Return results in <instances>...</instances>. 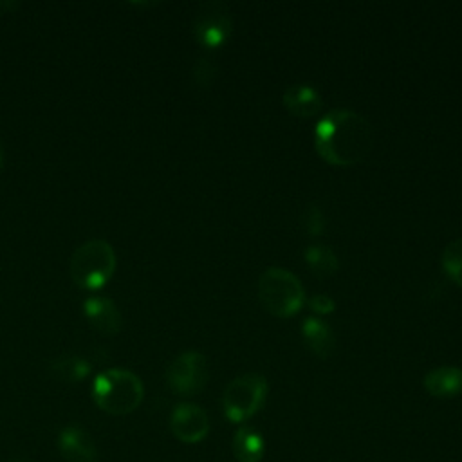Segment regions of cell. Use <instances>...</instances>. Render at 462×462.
Listing matches in <instances>:
<instances>
[{
	"label": "cell",
	"mask_w": 462,
	"mask_h": 462,
	"mask_svg": "<svg viewBox=\"0 0 462 462\" xmlns=\"http://www.w3.org/2000/svg\"><path fill=\"white\" fill-rule=\"evenodd\" d=\"M372 123L359 112L332 108L314 126V148L318 155L336 166L361 162L372 150Z\"/></svg>",
	"instance_id": "1"
},
{
	"label": "cell",
	"mask_w": 462,
	"mask_h": 462,
	"mask_svg": "<svg viewBox=\"0 0 462 462\" xmlns=\"http://www.w3.org/2000/svg\"><path fill=\"white\" fill-rule=\"evenodd\" d=\"M117 265L114 247L101 238H92L76 247L70 256L72 282L88 291L101 289L114 274Z\"/></svg>",
	"instance_id": "3"
},
{
	"label": "cell",
	"mask_w": 462,
	"mask_h": 462,
	"mask_svg": "<svg viewBox=\"0 0 462 462\" xmlns=\"http://www.w3.org/2000/svg\"><path fill=\"white\" fill-rule=\"evenodd\" d=\"M83 314L88 323L105 336H114L121 330V312L117 305L105 296H94L83 301Z\"/></svg>",
	"instance_id": "10"
},
{
	"label": "cell",
	"mask_w": 462,
	"mask_h": 462,
	"mask_svg": "<svg viewBox=\"0 0 462 462\" xmlns=\"http://www.w3.org/2000/svg\"><path fill=\"white\" fill-rule=\"evenodd\" d=\"M170 430L177 440L197 444L209 433V417L199 404L180 402L171 410Z\"/></svg>",
	"instance_id": "8"
},
{
	"label": "cell",
	"mask_w": 462,
	"mask_h": 462,
	"mask_svg": "<svg viewBox=\"0 0 462 462\" xmlns=\"http://www.w3.org/2000/svg\"><path fill=\"white\" fill-rule=\"evenodd\" d=\"M215 72H217V65H215L213 60H208V58L197 60V63L193 67V78L202 87H206V85H209L213 81Z\"/></svg>",
	"instance_id": "19"
},
{
	"label": "cell",
	"mask_w": 462,
	"mask_h": 462,
	"mask_svg": "<svg viewBox=\"0 0 462 462\" xmlns=\"http://www.w3.org/2000/svg\"><path fill=\"white\" fill-rule=\"evenodd\" d=\"M209 379L208 359L197 350H186L179 354L166 368V383L171 392L189 397L206 386Z\"/></svg>",
	"instance_id": "7"
},
{
	"label": "cell",
	"mask_w": 462,
	"mask_h": 462,
	"mask_svg": "<svg viewBox=\"0 0 462 462\" xmlns=\"http://www.w3.org/2000/svg\"><path fill=\"white\" fill-rule=\"evenodd\" d=\"M305 263L318 276H330L339 269V258L330 245L310 244L303 251Z\"/></svg>",
	"instance_id": "15"
},
{
	"label": "cell",
	"mask_w": 462,
	"mask_h": 462,
	"mask_svg": "<svg viewBox=\"0 0 462 462\" xmlns=\"http://www.w3.org/2000/svg\"><path fill=\"white\" fill-rule=\"evenodd\" d=\"M269 392L262 374H244L231 379L222 393V408L231 422H244L253 417L265 402Z\"/></svg>",
	"instance_id": "5"
},
{
	"label": "cell",
	"mask_w": 462,
	"mask_h": 462,
	"mask_svg": "<svg viewBox=\"0 0 462 462\" xmlns=\"http://www.w3.org/2000/svg\"><path fill=\"white\" fill-rule=\"evenodd\" d=\"M282 103L292 116L298 117H312L323 106L321 94L310 83H292L285 87L282 92Z\"/></svg>",
	"instance_id": "11"
},
{
	"label": "cell",
	"mask_w": 462,
	"mask_h": 462,
	"mask_svg": "<svg viewBox=\"0 0 462 462\" xmlns=\"http://www.w3.org/2000/svg\"><path fill=\"white\" fill-rule=\"evenodd\" d=\"M303 218V227L309 235L312 236H319L325 229V217H323V211L319 209L318 204H309L301 215Z\"/></svg>",
	"instance_id": "18"
},
{
	"label": "cell",
	"mask_w": 462,
	"mask_h": 462,
	"mask_svg": "<svg viewBox=\"0 0 462 462\" xmlns=\"http://www.w3.org/2000/svg\"><path fill=\"white\" fill-rule=\"evenodd\" d=\"M4 162V146H2V141H0V166Z\"/></svg>",
	"instance_id": "21"
},
{
	"label": "cell",
	"mask_w": 462,
	"mask_h": 462,
	"mask_svg": "<svg viewBox=\"0 0 462 462\" xmlns=\"http://www.w3.org/2000/svg\"><path fill=\"white\" fill-rule=\"evenodd\" d=\"M258 298L269 314L289 318L301 309L305 301V289L294 273L273 265L258 278Z\"/></svg>",
	"instance_id": "4"
},
{
	"label": "cell",
	"mask_w": 462,
	"mask_h": 462,
	"mask_svg": "<svg viewBox=\"0 0 462 462\" xmlns=\"http://www.w3.org/2000/svg\"><path fill=\"white\" fill-rule=\"evenodd\" d=\"M58 449L65 462H99L92 435L79 424L61 428L58 435Z\"/></svg>",
	"instance_id": "9"
},
{
	"label": "cell",
	"mask_w": 462,
	"mask_h": 462,
	"mask_svg": "<svg viewBox=\"0 0 462 462\" xmlns=\"http://www.w3.org/2000/svg\"><path fill=\"white\" fill-rule=\"evenodd\" d=\"M440 263L448 276L462 287V238L448 242L440 254Z\"/></svg>",
	"instance_id": "17"
},
{
	"label": "cell",
	"mask_w": 462,
	"mask_h": 462,
	"mask_svg": "<svg viewBox=\"0 0 462 462\" xmlns=\"http://www.w3.org/2000/svg\"><path fill=\"white\" fill-rule=\"evenodd\" d=\"M426 392L437 399H449L462 393V368L437 366L424 375Z\"/></svg>",
	"instance_id": "12"
},
{
	"label": "cell",
	"mask_w": 462,
	"mask_h": 462,
	"mask_svg": "<svg viewBox=\"0 0 462 462\" xmlns=\"http://www.w3.org/2000/svg\"><path fill=\"white\" fill-rule=\"evenodd\" d=\"M92 397L99 410L110 415H128L143 402L144 386L134 372L108 368L96 375Z\"/></svg>",
	"instance_id": "2"
},
{
	"label": "cell",
	"mask_w": 462,
	"mask_h": 462,
	"mask_svg": "<svg viewBox=\"0 0 462 462\" xmlns=\"http://www.w3.org/2000/svg\"><path fill=\"white\" fill-rule=\"evenodd\" d=\"M309 305H310V309L316 314H330L336 309V301L328 294H323V292L321 294H314L309 300Z\"/></svg>",
	"instance_id": "20"
},
{
	"label": "cell",
	"mask_w": 462,
	"mask_h": 462,
	"mask_svg": "<svg viewBox=\"0 0 462 462\" xmlns=\"http://www.w3.org/2000/svg\"><path fill=\"white\" fill-rule=\"evenodd\" d=\"M56 375L67 383H78L81 379H85L90 372V365L78 356H67V357H60L54 361L52 365Z\"/></svg>",
	"instance_id": "16"
},
{
	"label": "cell",
	"mask_w": 462,
	"mask_h": 462,
	"mask_svg": "<svg viewBox=\"0 0 462 462\" xmlns=\"http://www.w3.org/2000/svg\"><path fill=\"white\" fill-rule=\"evenodd\" d=\"M233 455L238 462H260L265 455V440L251 426H240L231 442Z\"/></svg>",
	"instance_id": "14"
},
{
	"label": "cell",
	"mask_w": 462,
	"mask_h": 462,
	"mask_svg": "<svg viewBox=\"0 0 462 462\" xmlns=\"http://www.w3.org/2000/svg\"><path fill=\"white\" fill-rule=\"evenodd\" d=\"M233 31V14L222 0H208L199 4L193 16V34L197 42L208 49L224 45Z\"/></svg>",
	"instance_id": "6"
},
{
	"label": "cell",
	"mask_w": 462,
	"mask_h": 462,
	"mask_svg": "<svg viewBox=\"0 0 462 462\" xmlns=\"http://www.w3.org/2000/svg\"><path fill=\"white\" fill-rule=\"evenodd\" d=\"M301 336L307 343V346L318 356V357H328L336 348V336L327 321L316 316H309L301 323Z\"/></svg>",
	"instance_id": "13"
}]
</instances>
